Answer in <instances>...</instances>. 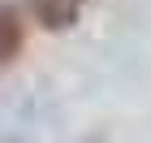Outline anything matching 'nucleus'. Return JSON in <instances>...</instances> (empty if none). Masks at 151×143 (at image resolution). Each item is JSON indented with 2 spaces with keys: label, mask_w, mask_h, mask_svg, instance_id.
Masks as SVG:
<instances>
[{
  "label": "nucleus",
  "mask_w": 151,
  "mask_h": 143,
  "mask_svg": "<svg viewBox=\"0 0 151 143\" xmlns=\"http://www.w3.org/2000/svg\"><path fill=\"white\" fill-rule=\"evenodd\" d=\"M35 17L47 30H65L78 17V4H69V0H35Z\"/></svg>",
  "instance_id": "2"
},
{
  "label": "nucleus",
  "mask_w": 151,
  "mask_h": 143,
  "mask_svg": "<svg viewBox=\"0 0 151 143\" xmlns=\"http://www.w3.org/2000/svg\"><path fill=\"white\" fill-rule=\"evenodd\" d=\"M69 4H78V0H69Z\"/></svg>",
  "instance_id": "3"
},
{
  "label": "nucleus",
  "mask_w": 151,
  "mask_h": 143,
  "mask_svg": "<svg viewBox=\"0 0 151 143\" xmlns=\"http://www.w3.org/2000/svg\"><path fill=\"white\" fill-rule=\"evenodd\" d=\"M22 35H26V30H22L17 9H0V70L22 52Z\"/></svg>",
  "instance_id": "1"
},
{
  "label": "nucleus",
  "mask_w": 151,
  "mask_h": 143,
  "mask_svg": "<svg viewBox=\"0 0 151 143\" xmlns=\"http://www.w3.org/2000/svg\"><path fill=\"white\" fill-rule=\"evenodd\" d=\"M91 143H99V139H91Z\"/></svg>",
  "instance_id": "4"
}]
</instances>
